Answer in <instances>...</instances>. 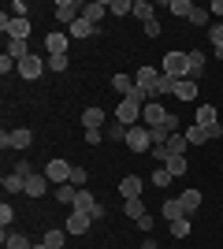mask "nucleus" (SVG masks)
I'll return each instance as SVG.
<instances>
[{"label":"nucleus","instance_id":"obj_1","mask_svg":"<svg viewBox=\"0 0 223 249\" xmlns=\"http://www.w3.org/2000/svg\"><path fill=\"white\" fill-rule=\"evenodd\" d=\"M0 30L8 34L11 41H26V37H30V19H15L11 11H4V15H0Z\"/></svg>","mask_w":223,"mask_h":249},{"label":"nucleus","instance_id":"obj_2","mask_svg":"<svg viewBox=\"0 0 223 249\" xmlns=\"http://www.w3.org/2000/svg\"><path fill=\"white\" fill-rule=\"evenodd\" d=\"M30 142H34V134L26 130V126H15V130H4L0 134V149H30Z\"/></svg>","mask_w":223,"mask_h":249},{"label":"nucleus","instance_id":"obj_3","mask_svg":"<svg viewBox=\"0 0 223 249\" xmlns=\"http://www.w3.org/2000/svg\"><path fill=\"white\" fill-rule=\"evenodd\" d=\"M141 108L145 104H138V101H123L116 104V123H123V126H138V119H141Z\"/></svg>","mask_w":223,"mask_h":249},{"label":"nucleus","instance_id":"obj_4","mask_svg":"<svg viewBox=\"0 0 223 249\" xmlns=\"http://www.w3.org/2000/svg\"><path fill=\"white\" fill-rule=\"evenodd\" d=\"M71 160H49L45 164V178L52 182V186H64V182H71Z\"/></svg>","mask_w":223,"mask_h":249},{"label":"nucleus","instance_id":"obj_5","mask_svg":"<svg viewBox=\"0 0 223 249\" xmlns=\"http://www.w3.org/2000/svg\"><path fill=\"white\" fill-rule=\"evenodd\" d=\"M160 71L171 74L175 82H179V78H186V52H168V56H164V63H160Z\"/></svg>","mask_w":223,"mask_h":249},{"label":"nucleus","instance_id":"obj_6","mask_svg":"<svg viewBox=\"0 0 223 249\" xmlns=\"http://www.w3.org/2000/svg\"><path fill=\"white\" fill-rule=\"evenodd\" d=\"M127 149H130V153H149V149H153L149 126H130V134H127Z\"/></svg>","mask_w":223,"mask_h":249},{"label":"nucleus","instance_id":"obj_7","mask_svg":"<svg viewBox=\"0 0 223 249\" xmlns=\"http://www.w3.org/2000/svg\"><path fill=\"white\" fill-rule=\"evenodd\" d=\"M160 74H164V71H156V67H149V63H145V67H138V71H134V82H138V89H145V93L153 97ZM153 101H156V97H153Z\"/></svg>","mask_w":223,"mask_h":249},{"label":"nucleus","instance_id":"obj_8","mask_svg":"<svg viewBox=\"0 0 223 249\" xmlns=\"http://www.w3.org/2000/svg\"><path fill=\"white\" fill-rule=\"evenodd\" d=\"M45 67H49V60L34 56V52L26 56V60H19V74H22V78H30V82H34V78H41V74H45Z\"/></svg>","mask_w":223,"mask_h":249},{"label":"nucleus","instance_id":"obj_9","mask_svg":"<svg viewBox=\"0 0 223 249\" xmlns=\"http://www.w3.org/2000/svg\"><path fill=\"white\" fill-rule=\"evenodd\" d=\"M56 19L60 22H67V26H71L74 19H82V4H78V0H56V11H52Z\"/></svg>","mask_w":223,"mask_h":249},{"label":"nucleus","instance_id":"obj_10","mask_svg":"<svg viewBox=\"0 0 223 249\" xmlns=\"http://www.w3.org/2000/svg\"><path fill=\"white\" fill-rule=\"evenodd\" d=\"M164 119H168V108H164L160 101H149L145 108H141V123L145 126H160Z\"/></svg>","mask_w":223,"mask_h":249},{"label":"nucleus","instance_id":"obj_11","mask_svg":"<svg viewBox=\"0 0 223 249\" xmlns=\"http://www.w3.org/2000/svg\"><path fill=\"white\" fill-rule=\"evenodd\" d=\"M104 15H108V0H86L82 4V19H89L93 26H101Z\"/></svg>","mask_w":223,"mask_h":249},{"label":"nucleus","instance_id":"obj_12","mask_svg":"<svg viewBox=\"0 0 223 249\" xmlns=\"http://www.w3.org/2000/svg\"><path fill=\"white\" fill-rule=\"evenodd\" d=\"M89 223H93V216H89V212H74L71 208V216H67V234H86V231H89Z\"/></svg>","mask_w":223,"mask_h":249},{"label":"nucleus","instance_id":"obj_13","mask_svg":"<svg viewBox=\"0 0 223 249\" xmlns=\"http://www.w3.org/2000/svg\"><path fill=\"white\" fill-rule=\"evenodd\" d=\"M67 37H71V34H64V30H52V34H49V37H45L49 56H67Z\"/></svg>","mask_w":223,"mask_h":249},{"label":"nucleus","instance_id":"obj_14","mask_svg":"<svg viewBox=\"0 0 223 249\" xmlns=\"http://www.w3.org/2000/svg\"><path fill=\"white\" fill-rule=\"evenodd\" d=\"M49 186H52V182L45 178V171H34V175L26 178V190H22V194H26V197H41Z\"/></svg>","mask_w":223,"mask_h":249},{"label":"nucleus","instance_id":"obj_15","mask_svg":"<svg viewBox=\"0 0 223 249\" xmlns=\"http://www.w3.org/2000/svg\"><path fill=\"white\" fill-rule=\"evenodd\" d=\"M104 119H108V115H104V108H101V104L82 112V126H86V130H104Z\"/></svg>","mask_w":223,"mask_h":249},{"label":"nucleus","instance_id":"obj_16","mask_svg":"<svg viewBox=\"0 0 223 249\" xmlns=\"http://www.w3.org/2000/svg\"><path fill=\"white\" fill-rule=\"evenodd\" d=\"M201 71H205V52L201 49H193V52H186V78H201Z\"/></svg>","mask_w":223,"mask_h":249},{"label":"nucleus","instance_id":"obj_17","mask_svg":"<svg viewBox=\"0 0 223 249\" xmlns=\"http://www.w3.org/2000/svg\"><path fill=\"white\" fill-rule=\"evenodd\" d=\"M67 34H71L74 41H82V37H93V34H97V26H93L89 19H74L71 26H67Z\"/></svg>","mask_w":223,"mask_h":249},{"label":"nucleus","instance_id":"obj_18","mask_svg":"<svg viewBox=\"0 0 223 249\" xmlns=\"http://www.w3.org/2000/svg\"><path fill=\"white\" fill-rule=\"evenodd\" d=\"M193 123L197 126H216V104H197V115H193Z\"/></svg>","mask_w":223,"mask_h":249},{"label":"nucleus","instance_id":"obj_19","mask_svg":"<svg viewBox=\"0 0 223 249\" xmlns=\"http://www.w3.org/2000/svg\"><path fill=\"white\" fill-rule=\"evenodd\" d=\"M97 205H101V201H97L89 190H78V197H74V212H89V216H93Z\"/></svg>","mask_w":223,"mask_h":249},{"label":"nucleus","instance_id":"obj_20","mask_svg":"<svg viewBox=\"0 0 223 249\" xmlns=\"http://www.w3.org/2000/svg\"><path fill=\"white\" fill-rule=\"evenodd\" d=\"M119 194H123V201L141 197V178H138V175H127L123 182H119Z\"/></svg>","mask_w":223,"mask_h":249},{"label":"nucleus","instance_id":"obj_21","mask_svg":"<svg viewBox=\"0 0 223 249\" xmlns=\"http://www.w3.org/2000/svg\"><path fill=\"white\" fill-rule=\"evenodd\" d=\"M160 216L175 223V219H182V216H186V208H182V201H179V197H168V201H164V208H160Z\"/></svg>","mask_w":223,"mask_h":249},{"label":"nucleus","instance_id":"obj_22","mask_svg":"<svg viewBox=\"0 0 223 249\" xmlns=\"http://www.w3.org/2000/svg\"><path fill=\"white\" fill-rule=\"evenodd\" d=\"M175 97L179 101H197V82L193 78H179L175 82Z\"/></svg>","mask_w":223,"mask_h":249},{"label":"nucleus","instance_id":"obj_23","mask_svg":"<svg viewBox=\"0 0 223 249\" xmlns=\"http://www.w3.org/2000/svg\"><path fill=\"white\" fill-rule=\"evenodd\" d=\"M182 134H186V142H190V145H205V142H212V138H208V126H197V123H190Z\"/></svg>","mask_w":223,"mask_h":249},{"label":"nucleus","instance_id":"obj_24","mask_svg":"<svg viewBox=\"0 0 223 249\" xmlns=\"http://www.w3.org/2000/svg\"><path fill=\"white\" fill-rule=\"evenodd\" d=\"M134 74H112V89H116V93H123V97H130L134 93Z\"/></svg>","mask_w":223,"mask_h":249},{"label":"nucleus","instance_id":"obj_25","mask_svg":"<svg viewBox=\"0 0 223 249\" xmlns=\"http://www.w3.org/2000/svg\"><path fill=\"white\" fill-rule=\"evenodd\" d=\"M182 208H186V216H193L197 208H201V190H182Z\"/></svg>","mask_w":223,"mask_h":249},{"label":"nucleus","instance_id":"obj_26","mask_svg":"<svg viewBox=\"0 0 223 249\" xmlns=\"http://www.w3.org/2000/svg\"><path fill=\"white\" fill-rule=\"evenodd\" d=\"M0 186L8 190V194H22V190H26V178H22V175H15V171H8V175L0 178Z\"/></svg>","mask_w":223,"mask_h":249},{"label":"nucleus","instance_id":"obj_27","mask_svg":"<svg viewBox=\"0 0 223 249\" xmlns=\"http://www.w3.org/2000/svg\"><path fill=\"white\" fill-rule=\"evenodd\" d=\"M108 15H119V19L134 15V0H108Z\"/></svg>","mask_w":223,"mask_h":249},{"label":"nucleus","instance_id":"obj_28","mask_svg":"<svg viewBox=\"0 0 223 249\" xmlns=\"http://www.w3.org/2000/svg\"><path fill=\"white\" fill-rule=\"evenodd\" d=\"M123 212H127V219H141L149 208H145V201H141V197H130V201H123Z\"/></svg>","mask_w":223,"mask_h":249},{"label":"nucleus","instance_id":"obj_29","mask_svg":"<svg viewBox=\"0 0 223 249\" xmlns=\"http://www.w3.org/2000/svg\"><path fill=\"white\" fill-rule=\"evenodd\" d=\"M186 149H190V142H186V134H182V130L168 138V153H171V156H186Z\"/></svg>","mask_w":223,"mask_h":249},{"label":"nucleus","instance_id":"obj_30","mask_svg":"<svg viewBox=\"0 0 223 249\" xmlns=\"http://www.w3.org/2000/svg\"><path fill=\"white\" fill-rule=\"evenodd\" d=\"M134 19H141V22H153V19H156V8H153L149 0H134Z\"/></svg>","mask_w":223,"mask_h":249},{"label":"nucleus","instance_id":"obj_31","mask_svg":"<svg viewBox=\"0 0 223 249\" xmlns=\"http://www.w3.org/2000/svg\"><path fill=\"white\" fill-rule=\"evenodd\" d=\"M74 197H78V186H71V182L56 186V201H60V205H71L74 208Z\"/></svg>","mask_w":223,"mask_h":249},{"label":"nucleus","instance_id":"obj_32","mask_svg":"<svg viewBox=\"0 0 223 249\" xmlns=\"http://www.w3.org/2000/svg\"><path fill=\"white\" fill-rule=\"evenodd\" d=\"M8 56H11L15 63L26 60V56H30V45H26V41H11V37H8Z\"/></svg>","mask_w":223,"mask_h":249},{"label":"nucleus","instance_id":"obj_33","mask_svg":"<svg viewBox=\"0 0 223 249\" xmlns=\"http://www.w3.org/2000/svg\"><path fill=\"white\" fill-rule=\"evenodd\" d=\"M4 249H34V246H30L26 234H8V231H4Z\"/></svg>","mask_w":223,"mask_h":249},{"label":"nucleus","instance_id":"obj_34","mask_svg":"<svg viewBox=\"0 0 223 249\" xmlns=\"http://www.w3.org/2000/svg\"><path fill=\"white\" fill-rule=\"evenodd\" d=\"M41 242H45L49 249H60V246L67 242V231H56V227H52V231H45V238H41Z\"/></svg>","mask_w":223,"mask_h":249},{"label":"nucleus","instance_id":"obj_35","mask_svg":"<svg viewBox=\"0 0 223 249\" xmlns=\"http://www.w3.org/2000/svg\"><path fill=\"white\" fill-rule=\"evenodd\" d=\"M168 11H171V15H179V19H190L193 4H190V0H171V4H168Z\"/></svg>","mask_w":223,"mask_h":249},{"label":"nucleus","instance_id":"obj_36","mask_svg":"<svg viewBox=\"0 0 223 249\" xmlns=\"http://www.w3.org/2000/svg\"><path fill=\"white\" fill-rule=\"evenodd\" d=\"M164 93H175V78H171V74H160V78H156L153 97H164Z\"/></svg>","mask_w":223,"mask_h":249},{"label":"nucleus","instance_id":"obj_37","mask_svg":"<svg viewBox=\"0 0 223 249\" xmlns=\"http://www.w3.org/2000/svg\"><path fill=\"white\" fill-rule=\"evenodd\" d=\"M171 178H175V175H171L168 167H153V186H156V190L171 186Z\"/></svg>","mask_w":223,"mask_h":249},{"label":"nucleus","instance_id":"obj_38","mask_svg":"<svg viewBox=\"0 0 223 249\" xmlns=\"http://www.w3.org/2000/svg\"><path fill=\"white\" fill-rule=\"evenodd\" d=\"M190 231H193L190 216H182V219H175V223H171V234H175V238H186V234H190Z\"/></svg>","mask_w":223,"mask_h":249},{"label":"nucleus","instance_id":"obj_39","mask_svg":"<svg viewBox=\"0 0 223 249\" xmlns=\"http://www.w3.org/2000/svg\"><path fill=\"white\" fill-rule=\"evenodd\" d=\"M164 167H168V171H171L175 178H182V175H186V156H171V160H168Z\"/></svg>","mask_w":223,"mask_h":249},{"label":"nucleus","instance_id":"obj_40","mask_svg":"<svg viewBox=\"0 0 223 249\" xmlns=\"http://www.w3.org/2000/svg\"><path fill=\"white\" fill-rule=\"evenodd\" d=\"M104 130H108V138H112V142H127V134H130V126H123V123H108Z\"/></svg>","mask_w":223,"mask_h":249},{"label":"nucleus","instance_id":"obj_41","mask_svg":"<svg viewBox=\"0 0 223 249\" xmlns=\"http://www.w3.org/2000/svg\"><path fill=\"white\" fill-rule=\"evenodd\" d=\"M149 153H153V160H156V167H164L171 160V153H168V145H153L149 149Z\"/></svg>","mask_w":223,"mask_h":249},{"label":"nucleus","instance_id":"obj_42","mask_svg":"<svg viewBox=\"0 0 223 249\" xmlns=\"http://www.w3.org/2000/svg\"><path fill=\"white\" fill-rule=\"evenodd\" d=\"M208 41H212V49L223 45V22H212V26H208Z\"/></svg>","mask_w":223,"mask_h":249},{"label":"nucleus","instance_id":"obj_43","mask_svg":"<svg viewBox=\"0 0 223 249\" xmlns=\"http://www.w3.org/2000/svg\"><path fill=\"white\" fill-rule=\"evenodd\" d=\"M190 22H193V26H208V11L193 4V11H190Z\"/></svg>","mask_w":223,"mask_h":249},{"label":"nucleus","instance_id":"obj_44","mask_svg":"<svg viewBox=\"0 0 223 249\" xmlns=\"http://www.w3.org/2000/svg\"><path fill=\"white\" fill-rule=\"evenodd\" d=\"M86 178H89V175H86V167H78V164H74V167H71V186H78V190H82V186H86Z\"/></svg>","mask_w":223,"mask_h":249},{"label":"nucleus","instance_id":"obj_45","mask_svg":"<svg viewBox=\"0 0 223 249\" xmlns=\"http://www.w3.org/2000/svg\"><path fill=\"white\" fill-rule=\"evenodd\" d=\"M11 71L19 74V63H15V60L8 56V52H4V56H0V74H11Z\"/></svg>","mask_w":223,"mask_h":249},{"label":"nucleus","instance_id":"obj_46","mask_svg":"<svg viewBox=\"0 0 223 249\" xmlns=\"http://www.w3.org/2000/svg\"><path fill=\"white\" fill-rule=\"evenodd\" d=\"M179 123H182L179 115H175V112H168V119H164V123H160V126H164L168 134H179Z\"/></svg>","mask_w":223,"mask_h":249},{"label":"nucleus","instance_id":"obj_47","mask_svg":"<svg viewBox=\"0 0 223 249\" xmlns=\"http://www.w3.org/2000/svg\"><path fill=\"white\" fill-rule=\"evenodd\" d=\"M15 175H22V178H30L34 175V167H30V160H15V167H11Z\"/></svg>","mask_w":223,"mask_h":249},{"label":"nucleus","instance_id":"obj_48","mask_svg":"<svg viewBox=\"0 0 223 249\" xmlns=\"http://www.w3.org/2000/svg\"><path fill=\"white\" fill-rule=\"evenodd\" d=\"M11 219H15V208L8 205V201H4V205H0V223H4V231H8V223Z\"/></svg>","mask_w":223,"mask_h":249},{"label":"nucleus","instance_id":"obj_49","mask_svg":"<svg viewBox=\"0 0 223 249\" xmlns=\"http://www.w3.org/2000/svg\"><path fill=\"white\" fill-rule=\"evenodd\" d=\"M49 71H67V56H49Z\"/></svg>","mask_w":223,"mask_h":249},{"label":"nucleus","instance_id":"obj_50","mask_svg":"<svg viewBox=\"0 0 223 249\" xmlns=\"http://www.w3.org/2000/svg\"><path fill=\"white\" fill-rule=\"evenodd\" d=\"M134 223H138V227L149 234V231H153V223H156V216H153V212H145V216H141V219H134Z\"/></svg>","mask_w":223,"mask_h":249},{"label":"nucleus","instance_id":"obj_51","mask_svg":"<svg viewBox=\"0 0 223 249\" xmlns=\"http://www.w3.org/2000/svg\"><path fill=\"white\" fill-rule=\"evenodd\" d=\"M104 142V130H86V145H101Z\"/></svg>","mask_w":223,"mask_h":249},{"label":"nucleus","instance_id":"obj_52","mask_svg":"<svg viewBox=\"0 0 223 249\" xmlns=\"http://www.w3.org/2000/svg\"><path fill=\"white\" fill-rule=\"evenodd\" d=\"M145 34H149V37H160V22H156V19L145 22Z\"/></svg>","mask_w":223,"mask_h":249},{"label":"nucleus","instance_id":"obj_53","mask_svg":"<svg viewBox=\"0 0 223 249\" xmlns=\"http://www.w3.org/2000/svg\"><path fill=\"white\" fill-rule=\"evenodd\" d=\"M208 11H216V19H220V15H223V0H212V8H208Z\"/></svg>","mask_w":223,"mask_h":249},{"label":"nucleus","instance_id":"obj_54","mask_svg":"<svg viewBox=\"0 0 223 249\" xmlns=\"http://www.w3.org/2000/svg\"><path fill=\"white\" fill-rule=\"evenodd\" d=\"M216 60H223V45H220V49H216Z\"/></svg>","mask_w":223,"mask_h":249},{"label":"nucleus","instance_id":"obj_55","mask_svg":"<svg viewBox=\"0 0 223 249\" xmlns=\"http://www.w3.org/2000/svg\"><path fill=\"white\" fill-rule=\"evenodd\" d=\"M34 249H49V246H45V242H37V246H34Z\"/></svg>","mask_w":223,"mask_h":249}]
</instances>
